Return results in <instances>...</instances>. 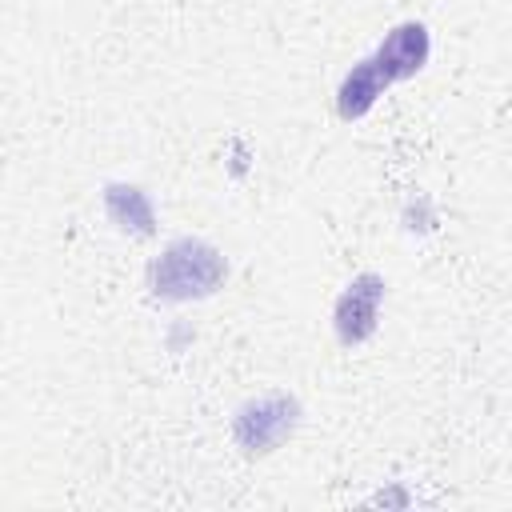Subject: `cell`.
Instances as JSON below:
<instances>
[{
	"mask_svg": "<svg viewBox=\"0 0 512 512\" xmlns=\"http://www.w3.org/2000/svg\"><path fill=\"white\" fill-rule=\"evenodd\" d=\"M228 280V256L204 236L168 240L144 268V288L160 304H192L208 300Z\"/></svg>",
	"mask_w": 512,
	"mask_h": 512,
	"instance_id": "1",
	"label": "cell"
},
{
	"mask_svg": "<svg viewBox=\"0 0 512 512\" xmlns=\"http://www.w3.org/2000/svg\"><path fill=\"white\" fill-rule=\"evenodd\" d=\"M300 420H304L300 396L288 388H272V392H260V396H248L244 404H236L228 428H232V444L240 448V456L264 460L296 436Z\"/></svg>",
	"mask_w": 512,
	"mask_h": 512,
	"instance_id": "2",
	"label": "cell"
},
{
	"mask_svg": "<svg viewBox=\"0 0 512 512\" xmlns=\"http://www.w3.org/2000/svg\"><path fill=\"white\" fill-rule=\"evenodd\" d=\"M384 300H388V280L380 272H372V268L356 272L340 288V296L332 300V332H336V340L344 348L368 344L376 336V328H380Z\"/></svg>",
	"mask_w": 512,
	"mask_h": 512,
	"instance_id": "3",
	"label": "cell"
},
{
	"mask_svg": "<svg viewBox=\"0 0 512 512\" xmlns=\"http://www.w3.org/2000/svg\"><path fill=\"white\" fill-rule=\"evenodd\" d=\"M364 60L384 80V88L404 84V80H412V76H420L428 68V60H432V32H428L424 20H400V24H392L380 36V44Z\"/></svg>",
	"mask_w": 512,
	"mask_h": 512,
	"instance_id": "4",
	"label": "cell"
},
{
	"mask_svg": "<svg viewBox=\"0 0 512 512\" xmlns=\"http://www.w3.org/2000/svg\"><path fill=\"white\" fill-rule=\"evenodd\" d=\"M100 204H104V216L116 232L124 236H156V204H152V192L144 184H132V180H108L100 188Z\"/></svg>",
	"mask_w": 512,
	"mask_h": 512,
	"instance_id": "5",
	"label": "cell"
},
{
	"mask_svg": "<svg viewBox=\"0 0 512 512\" xmlns=\"http://www.w3.org/2000/svg\"><path fill=\"white\" fill-rule=\"evenodd\" d=\"M388 88H384V80L372 72V64L360 56L344 76H340V84H336V92H332V104H336V116L344 120V124H356V120H364L372 108H376V100L384 96Z\"/></svg>",
	"mask_w": 512,
	"mask_h": 512,
	"instance_id": "6",
	"label": "cell"
}]
</instances>
